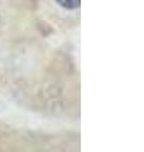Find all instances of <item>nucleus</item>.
<instances>
[{"instance_id":"1","label":"nucleus","mask_w":144,"mask_h":152,"mask_svg":"<svg viewBox=\"0 0 144 152\" xmlns=\"http://www.w3.org/2000/svg\"><path fill=\"white\" fill-rule=\"evenodd\" d=\"M57 3L66 9H76L80 7L81 0H57Z\"/></svg>"}]
</instances>
